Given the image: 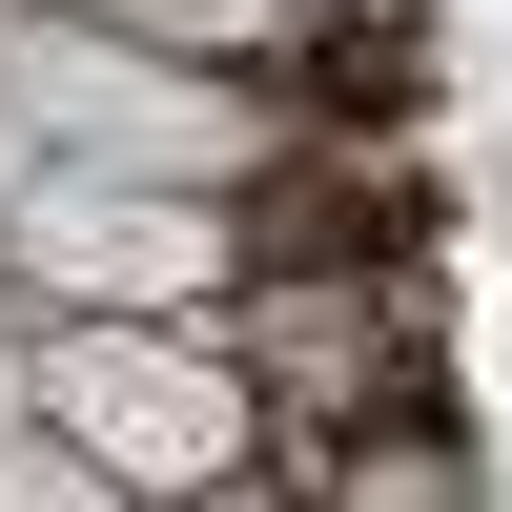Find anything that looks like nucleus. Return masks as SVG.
Returning <instances> with one entry per match:
<instances>
[{
  "instance_id": "nucleus-2",
  "label": "nucleus",
  "mask_w": 512,
  "mask_h": 512,
  "mask_svg": "<svg viewBox=\"0 0 512 512\" xmlns=\"http://www.w3.org/2000/svg\"><path fill=\"white\" fill-rule=\"evenodd\" d=\"M0 103H21V164H123V185H287V103L246 62H185V41H123V21H62V41H0Z\"/></svg>"
},
{
  "instance_id": "nucleus-1",
  "label": "nucleus",
  "mask_w": 512,
  "mask_h": 512,
  "mask_svg": "<svg viewBox=\"0 0 512 512\" xmlns=\"http://www.w3.org/2000/svg\"><path fill=\"white\" fill-rule=\"evenodd\" d=\"M21 390L62 410L82 472H123V492H164V512H185V492H246L267 431H287V390H267L205 308H62V328L21 349Z\"/></svg>"
}]
</instances>
